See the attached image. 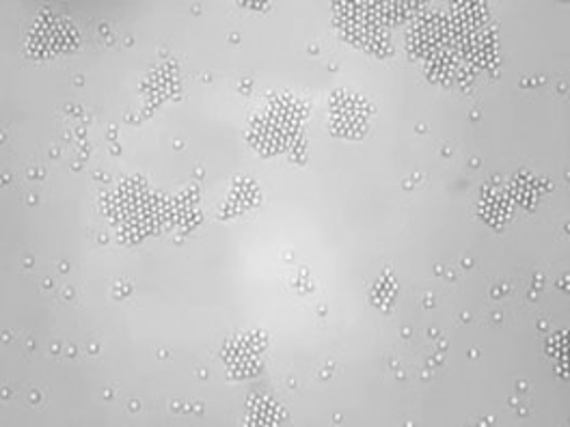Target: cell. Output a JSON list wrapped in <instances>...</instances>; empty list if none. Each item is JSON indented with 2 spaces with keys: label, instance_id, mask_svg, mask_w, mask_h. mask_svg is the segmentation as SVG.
<instances>
[{
  "label": "cell",
  "instance_id": "obj_1",
  "mask_svg": "<svg viewBox=\"0 0 570 427\" xmlns=\"http://www.w3.org/2000/svg\"><path fill=\"white\" fill-rule=\"evenodd\" d=\"M305 110L289 98L277 96L257 110L250 121L249 139L262 153H279L296 139Z\"/></svg>",
  "mask_w": 570,
  "mask_h": 427
},
{
  "label": "cell",
  "instance_id": "obj_2",
  "mask_svg": "<svg viewBox=\"0 0 570 427\" xmlns=\"http://www.w3.org/2000/svg\"><path fill=\"white\" fill-rule=\"evenodd\" d=\"M372 110L363 98L355 93H340L331 100V128L335 135L355 139L367 130Z\"/></svg>",
  "mask_w": 570,
  "mask_h": 427
}]
</instances>
